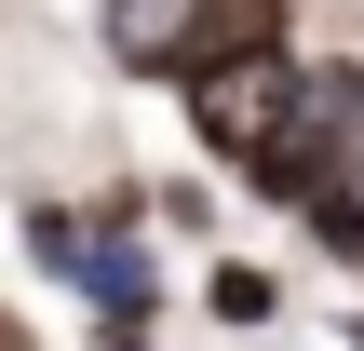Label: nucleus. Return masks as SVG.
<instances>
[{
  "instance_id": "nucleus-1",
  "label": "nucleus",
  "mask_w": 364,
  "mask_h": 351,
  "mask_svg": "<svg viewBox=\"0 0 364 351\" xmlns=\"http://www.w3.org/2000/svg\"><path fill=\"white\" fill-rule=\"evenodd\" d=\"M27 257L41 271H68L81 298H95V325L108 338H149V230H135V189H108V203H27Z\"/></svg>"
},
{
  "instance_id": "nucleus-2",
  "label": "nucleus",
  "mask_w": 364,
  "mask_h": 351,
  "mask_svg": "<svg viewBox=\"0 0 364 351\" xmlns=\"http://www.w3.org/2000/svg\"><path fill=\"white\" fill-rule=\"evenodd\" d=\"M297 216H311V243H324V257H364V149L311 189V203H297Z\"/></svg>"
},
{
  "instance_id": "nucleus-3",
  "label": "nucleus",
  "mask_w": 364,
  "mask_h": 351,
  "mask_svg": "<svg viewBox=\"0 0 364 351\" xmlns=\"http://www.w3.org/2000/svg\"><path fill=\"white\" fill-rule=\"evenodd\" d=\"M203 311H216V325H270V311H284V284H270L257 257H216V271H203Z\"/></svg>"
},
{
  "instance_id": "nucleus-4",
  "label": "nucleus",
  "mask_w": 364,
  "mask_h": 351,
  "mask_svg": "<svg viewBox=\"0 0 364 351\" xmlns=\"http://www.w3.org/2000/svg\"><path fill=\"white\" fill-rule=\"evenodd\" d=\"M0 351H27V325H14V311H0Z\"/></svg>"
}]
</instances>
